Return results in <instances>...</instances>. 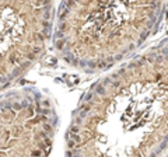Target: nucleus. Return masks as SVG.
<instances>
[{
	"label": "nucleus",
	"mask_w": 168,
	"mask_h": 157,
	"mask_svg": "<svg viewBox=\"0 0 168 157\" xmlns=\"http://www.w3.org/2000/svg\"><path fill=\"white\" fill-rule=\"evenodd\" d=\"M28 58H30L31 60H32V59H34V53H30V55H28Z\"/></svg>",
	"instance_id": "23"
},
{
	"label": "nucleus",
	"mask_w": 168,
	"mask_h": 157,
	"mask_svg": "<svg viewBox=\"0 0 168 157\" xmlns=\"http://www.w3.org/2000/svg\"><path fill=\"white\" fill-rule=\"evenodd\" d=\"M136 66H139V63H129V67H136Z\"/></svg>",
	"instance_id": "18"
},
{
	"label": "nucleus",
	"mask_w": 168,
	"mask_h": 157,
	"mask_svg": "<svg viewBox=\"0 0 168 157\" xmlns=\"http://www.w3.org/2000/svg\"><path fill=\"white\" fill-rule=\"evenodd\" d=\"M78 65L83 67V66H87V62H86V60H80V62H78Z\"/></svg>",
	"instance_id": "16"
},
{
	"label": "nucleus",
	"mask_w": 168,
	"mask_h": 157,
	"mask_svg": "<svg viewBox=\"0 0 168 157\" xmlns=\"http://www.w3.org/2000/svg\"><path fill=\"white\" fill-rule=\"evenodd\" d=\"M119 74H125V69H121V70H119Z\"/></svg>",
	"instance_id": "24"
},
{
	"label": "nucleus",
	"mask_w": 168,
	"mask_h": 157,
	"mask_svg": "<svg viewBox=\"0 0 168 157\" xmlns=\"http://www.w3.org/2000/svg\"><path fill=\"white\" fill-rule=\"evenodd\" d=\"M64 35H63V31H58L56 32V38H63Z\"/></svg>",
	"instance_id": "11"
},
{
	"label": "nucleus",
	"mask_w": 168,
	"mask_h": 157,
	"mask_svg": "<svg viewBox=\"0 0 168 157\" xmlns=\"http://www.w3.org/2000/svg\"><path fill=\"white\" fill-rule=\"evenodd\" d=\"M64 156H66V157H73V152H72V150H66Z\"/></svg>",
	"instance_id": "9"
},
{
	"label": "nucleus",
	"mask_w": 168,
	"mask_h": 157,
	"mask_svg": "<svg viewBox=\"0 0 168 157\" xmlns=\"http://www.w3.org/2000/svg\"><path fill=\"white\" fill-rule=\"evenodd\" d=\"M90 110H91V105H83L81 107V111H84V112H88Z\"/></svg>",
	"instance_id": "7"
},
{
	"label": "nucleus",
	"mask_w": 168,
	"mask_h": 157,
	"mask_svg": "<svg viewBox=\"0 0 168 157\" xmlns=\"http://www.w3.org/2000/svg\"><path fill=\"white\" fill-rule=\"evenodd\" d=\"M44 105H45V107H49V101H44Z\"/></svg>",
	"instance_id": "25"
},
{
	"label": "nucleus",
	"mask_w": 168,
	"mask_h": 157,
	"mask_svg": "<svg viewBox=\"0 0 168 157\" xmlns=\"http://www.w3.org/2000/svg\"><path fill=\"white\" fill-rule=\"evenodd\" d=\"M111 84H112L114 87H119V86H121V81H112Z\"/></svg>",
	"instance_id": "12"
},
{
	"label": "nucleus",
	"mask_w": 168,
	"mask_h": 157,
	"mask_svg": "<svg viewBox=\"0 0 168 157\" xmlns=\"http://www.w3.org/2000/svg\"><path fill=\"white\" fill-rule=\"evenodd\" d=\"M14 108H15V110H21L23 105H20V104H14Z\"/></svg>",
	"instance_id": "19"
},
{
	"label": "nucleus",
	"mask_w": 168,
	"mask_h": 157,
	"mask_svg": "<svg viewBox=\"0 0 168 157\" xmlns=\"http://www.w3.org/2000/svg\"><path fill=\"white\" fill-rule=\"evenodd\" d=\"M39 51H41V48H38V46H35L34 49H32V52H34V53H38Z\"/></svg>",
	"instance_id": "17"
},
{
	"label": "nucleus",
	"mask_w": 168,
	"mask_h": 157,
	"mask_svg": "<svg viewBox=\"0 0 168 157\" xmlns=\"http://www.w3.org/2000/svg\"><path fill=\"white\" fill-rule=\"evenodd\" d=\"M92 87L95 88V93H97V94H100V95L105 94V87H104V84H98V83H97V84H94Z\"/></svg>",
	"instance_id": "1"
},
{
	"label": "nucleus",
	"mask_w": 168,
	"mask_h": 157,
	"mask_svg": "<svg viewBox=\"0 0 168 157\" xmlns=\"http://www.w3.org/2000/svg\"><path fill=\"white\" fill-rule=\"evenodd\" d=\"M164 142H168V135L167 136H164Z\"/></svg>",
	"instance_id": "26"
},
{
	"label": "nucleus",
	"mask_w": 168,
	"mask_h": 157,
	"mask_svg": "<svg viewBox=\"0 0 168 157\" xmlns=\"http://www.w3.org/2000/svg\"><path fill=\"white\" fill-rule=\"evenodd\" d=\"M91 98H92V93H88L87 95H84V97H83V100H84V101H88V100H91Z\"/></svg>",
	"instance_id": "8"
},
{
	"label": "nucleus",
	"mask_w": 168,
	"mask_h": 157,
	"mask_svg": "<svg viewBox=\"0 0 168 157\" xmlns=\"http://www.w3.org/2000/svg\"><path fill=\"white\" fill-rule=\"evenodd\" d=\"M147 35H149V31L146 30V31H144V32H143V34H141V38L144 39V38H147Z\"/></svg>",
	"instance_id": "13"
},
{
	"label": "nucleus",
	"mask_w": 168,
	"mask_h": 157,
	"mask_svg": "<svg viewBox=\"0 0 168 157\" xmlns=\"http://www.w3.org/2000/svg\"><path fill=\"white\" fill-rule=\"evenodd\" d=\"M78 130H80V128H78V126H72V128H70V132H72L73 135H77V133H78Z\"/></svg>",
	"instance_id": "5"
},
{
	"label": "nucleus",
	"mask_w": 168,
	"mask_h": 157,
	"mask_svg": "<svg viewBox=\"0 0 168 157\" xmlns=\"http://www.w3.org/2000/svg\"><path fill=\"white\" fill-rule=\"evenodd\" d=\"M111 83H112V81H111V78L109 77H105L104 78V81H102V84H111Z\"/></svg>",
	"instance_id": "10"
},
{
	"label": "nucleus",
	"mask_w": 168,
	"mask_h": 157,
	"mask_svg": "<svg viewBox=\"0 0 168 157\" xmlns=\"http://www.w3.org/2000/svg\"><path fill=\"white\" fill-rule=\"evenodd\" d=\"M42 25H44L45 28H48V27H49V23H48V21H44V23H42Z\"/></svg>",
	"instance_id": "21"
},
{
	"label": "nucleus",
	"mask_w": 168,
	"mask_h": 157,
	"mask_svg": "<svg viewBox=\"0 0 168 157\" xmlns=\"http://www.w3.org/2000/svg\"><path fill=\"white\" fill-rule=\"evenodd\" d=\"M59 28H60L62 31H63V30H64V28H66V25H64V24H60V25H59Z\"/></svg>",
	"instance_id": "22"
},
{
	"label": "nucleus",
	"mask_w": 168,
	"mask_h": 157,
	"mask_svg": "<svg viewBox=\"0 0 168 157\" xmlns=\"http://www.w3.org/2000/svg\"><path fill=\"white\" fill-rule=\"evenodd\" d=\"M70 139H72V140H74L76 143L81 142V138H80V135H72V136H70Z\"/></svg>",
	"instance_id": "3"
},
{
	"label": "nucleus",
	"mask_w": 168,
	"mask_h": 157,
	"mask_svg": "<svg viewBox=\"0 0 168 157\" xmlns=\"http://www.w3.org/2000/svg\"><path fill=\"white\" fill-rule=\"evenodd\" d=\"M167 112H168V108H167Z\"/></svg>",
	"instance_id": "27"
},
{
	"label": "nucleus",
	"mask_w": 168,
	"mask_h": 157,
	"mask_svg": "<svg viewBox=\"0 0 168 157\" xmlns=\"http://www.w3.org/2000/svg\"><path fill=\"white\" fill-rule=\"evenodd\" d=\"M55 45H56L58 49H62L63 45H64V41H55Z\"/></svg>",
	"instance_id": "4"
},
{
	"label": "nucleus",
	"mask_w": 168,
	"mask_h": 157,
	"mask_svg": "<svg viewBox=\"0 0 168 157\" xmlns=\"http://www.w3.org/2000/svg\"><path fill=\"white\" fill-rule=\"evenodd\" d=\"M31 156L32 157H41V150H32V152H31Z\"/></svg>",
	"instance_id": "6"
},
{
	"label": "nucleus",
	"mask_w": 168,
	"mask_h": 157,
	"mask_svg": "<svg viewBox=\"0 0 168 157\" xmlns=\"http://www.w3.org/2000/svg\"><path fill=\"white\" fill-rule=\"evenodd\" d=\"M66 146H67V149H69V150H73V149H74V146H76V142L70 139V140L66 142Z\"/></svg>",
	"instance_id": "2"
},
{
	"label": "nucleus",
	"mask_w": 168,
	"mask_h": 157,
	"mask_svg": "<svg viewBox=\"0 0 168 157\" xmlns=\"http://www.w3.org/2000/svg\"><path fill=\"white\" fill-rule=\"evenodd\" d=\"M86 116H87V112L81 111V112H80V118H86Z\"/></svg>",
	"instance_id": "15"
},
{
	"label": "nucleus",
	"mask_w": 168,
	"mask_h": 157,
	"mask_svg": "<svg viewBox=\"0 0 168 157\" xmlns=\"http://www.w3.org/2000/svg\"><path fill=\"white\" fill-rule=\"evenodd\" d=\"M122 58H123L122 55H116V56H115V60H121Z\"/></svg>",
	"instance_id": "20"
},
{
	"label": "nucleus",
	"mask_w": 168,
	"mask_h": 157,
	"mask_svg": "<svg viewBox=\"0 0 168 157\" xmlns=\"http://www.w3.org/2000/svg\"><path fill=\"white\" fill-rule=\"evenodd\" d=\"M44 129H45V130H48V132H49V130H52V128H50V125H44Z\"/></svg>",
	"instance_id": "14"
}]
</instances>
